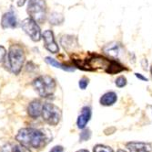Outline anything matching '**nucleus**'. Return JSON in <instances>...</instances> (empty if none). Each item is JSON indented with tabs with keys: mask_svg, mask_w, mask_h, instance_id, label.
<instances>
[{
	"mask_svg": "<svg viewBox=\"0 0 152 152\" xmlns=\"http://www.w3.org/2000/svg\"><path fill=\"white\" fill-rule=\"evenodd\" d=\"M27 13L37 23H44L47 18L46 1L45 0H29L27 4Z\"/></svg>",
	"mask_w": 152,
	"mask_h": 152,
	"instance_id": "20e7f679",
	"label": "nucleus"
},
{
	"mask_svg": "<svg viewBox=\"0 0 152 152\" xmlns=\"http://www.w3.org/2000/svg\"><path fill=\"white\" fill-rule=\"evenodd\" d=\"M118 152H126V151H124V150H122V149H118Z\"/></svg>",
	"mask_w": 152,
	"mask_h": 152,
	"instance_id": "c85d7f7f",
	"label": "nucleus"
},
{
	"mask_svg": "<svg viewBox=\"0 0 152 152\" xmlns=\"http://www.w3.org/2000/svg\"><path fill=\"white\" fill-rule=\"evenodd\" d=\"M12 152H31L29 148H27V147L24 145H16L13 147Z\"/></svg>",
	"mask_w": 152,
	"mask_h": 152,
	"instance_id": "412c9836",
	"label": "nucleus"
},
{
	"mask_svg": "<svg viewBox=\"0 0 152 152\" xmlns=\"http://www.w3.org/2000/svg\"><path fill=\"white\" fill-rule=\"evenodd\" d=\"M42 103L39 100H35L27 106V114L32 118H37L42 113Z\"/></svg>",
	"mask_w": 152,
	"mask_h": 152,
	"instance_id": "ddd939ff",
	"label": "nucleus"
},
{
	"mask_svg": "<svg viewBox=\"0 0 152 152\" xmlns=\"http://www.w3.org/2000/svg\"><path fill=\"white\" fill-rule=\"evenodd\" d=\"M88 85V78H86V77H83V78H81V79L79 80L78 85H79L80 89H82V90H85V89L87 88Z\"/></svg>",
	"mask_w": 152,
	"mask_h": 152,
	"instance_id": "4be33fe9",
	"label": "nucleus"
},
{
	"mask_svg": "<svg viewBox=\"0 0 152 152\" xmlns=\"http://www.w3.org/2000/svg\"><path fill=\"white\" fill-rule=\"evenodd\" d=\"M32 85L35 91L41 96V97H48L52 95L56 90V81L49 75H42L36 78Z\"/></svg>",
	"mask_w": 152,
	"mask_h": 152,
	"instance_id": "7ed1b4c3",
	"label": "nucleus"
},
{
	"mask_svg": "<svg viewBox=\"0 0 152 152\" xmlns=\"http://www.w3.org/2000/svg\"><path fill=\"white\" fill-rule=\"evenodd\" d=\"M127 148L129 152H150L152 149L150 144L143 142H129Z\"/></svg>",
	"mask_w": 152,
	"mask_h": 152,
	"instance_id": "f8f14e48",
	"label": "nucleus"
},
{
	"mask_svg": "<svg viewBox=\"0 0 152 152\" xmlns=\"http://www.w3.org/2000/svg\"><path fill=\"white\" fill-rule=\"evenodd\" d=\"M103 51L110 57L114 59H118L124 54V48L118 42H111L109 44H107L103 48Z\"/></svg>",
	"mask_w": 152,
	"mask_h": 152,
	"instance_id": "1a4fd4ad",
	"label": "nucleus"
},
{
	"mask_svg": "<svg viewBox=\"0 0 152 152\" xmlns=\"http://www.w3.org/2000/svg\"><path fill=\"white\" fill-rule=\"evenodd\" d=\"M77 152H89V151H88V150H86V149H80V150H78V151H77Z\"/></svg>",
	"mask_w": 152,
	"mask_h": 152,
	"instance_id": "cd10ccee",
	"label": "nucleus"
},
{
	"mask_svg": "<svg viewBox=\"0 0 152 152\" xmlns=\"http://www.w3.org/2000/svg\"><path fill=\"white\" fill-rule=\"evenodd\" d=\"M26 0H18V7H22L24 6V4L26 3Z\"/></svg>",
	"mask_w": 152,
	"mask_h": 152,
	"instance_id": "bb28decb",
	"label": "nucleus"
},
{
	"mask_svg": "<svg viewBox=\"0 0 152 152\" xmlns=\"http://www.w3.org/2000/svg\"><path fill=\"white\" fill-rule=\"evenodd\" d=\"M118 100L117 93L114 92H107L103 94L100 98V104L104 106H110L113 105Z\"/></svg>",
	"mask_w": 152,
	"mask_h": 152,
	"instance_id": "2eb2a0df",
	"label": "nucleus"
},
{
	"mask_svg": "<svg viewBox=\"0 0 152 152\" xmlns=\"http://www.w3.org/2000/svg\"><path fill=\"white\" fill-rule=\"evenodd\" d=\"M89 137H90V130H88V129L84 130L80 135V139L81 140H88Z\"/></svg>",
	"mask_w": 152,
	"mask_h": 152,
	"instance_id": "5701e85b",
	"label": "nucleus"
},
{
	"mask_svg": "<svg viewBox=\"0 0 152 152\" xmlns=\"http://www.w3.org/2000/svg\"><path fill=\"white\" fill-rule=\"evenodd\" d=\"M135 75H136V77H137V78H139L140 80H142V81H146V82H148V81L147 77L143 76V75H142V74H140V73H135Z\"/></svg>",
	"mask_w": 152,
	"mask_h": 152,
	"instance_id": "a878e982",
	"label": "nucleus"
},
{
	"mask_svg": "<svg viewBox=\"0 0 152 152\" xmlns=\"http://www.w3.org/2000/svg\"><path fill=\"white\" fill-rule=\"evenodd\" d=\"M111 61L107 60L105 57H102L100 55H93L91 58L87 61V66L88 71L93 70H105L109 67Z\"/></svg>",
	"mask_w": 152,
	"mask_h": 152,
	"instance_id": "0eeeda50",
	"label": "nucleus"
},
{
	"mask_svg": "<svg viewBox=\"0 0 152 152\" xmlns=\"http://www.w3.org/2000/svg\"><path fill=\"white\" fill-rule=\"evenodd\" d=\"M22 30L30 37L33 41H39L41 39V30L37 23L31 18L24 19L21 23Z\"/></svg>",
	"mask_w": 152,
	"mask_h": 152,
	"instance_id": "423d86ee",
	"label": "nucleus"
},
{
	"mask_svg": "<svg viewBox=\"0 0 152 152\" xmlns=\"http://www.w3.org/2000/svg\"><path fill=\"white\" fill-rule=\"evenodd\" d=\"M6 54H7V50L5 49V47L3 46H0V62H2L6 57Z\"/></svg>",
	"mask_w": 152,
	"mask_h": 152,
	"instance_id": "b1692460",
	"label": "nucleus"
},
{
	"mask_svg": "<svg viewBox=\"0 0 152 152\" xmlns=\"http://www.w3.org/2000/svg\"><path fill=\"white\" fill-rule=\"evenodd\" d=\"M150 72H151V75H152V66H151V68H150Z\"/></svg>",
	"mask_w": 152,
	"mask_h": 152,
	"instance_id": "c756f323",
	"label": "nucleus"
},
{
	"mask_svg": "<svg viewBox=\"0 0 152 152\" xmlns=\"http://www.w3.org/2000/svg\"><path fill=\"white\" fill-rule=\"evenodd\" d=\"M61 45L63 48L66 50H74L76 47H77L78 43L77 40L75 37L69 36V35H65L61 38Z\"/></svg>",
	"mask_w": 152,
	"mask_h": 152,
	"instance_id": "4468645a",
	"label": "nucleus"
},
{
	"mask_svg": "<svg viewBox=\"0 0 152 152\" xmlns=\"http://www.w3.org/2000/svg\"><path fill=\"white\" fill-rule=\"evenodd\" d=\"M94 152H113V149L110 147L103 146V145H96L94 149Z\"/></svg>",
	"mask_w": 152,
	"mask_h": 152,
	"instance_id": "6ab92c4d",
	"label": "nucleus"
},
{
	"mask_svg": "<svg viewBox=\"0 0 152 152\" xmlns=\"http://www.w3.org/2000/svg\"><path fill=\"white\" fill-rule=\"evenodd\" d=\"M49 152H64V148L61 146H56V147H54Z\"/></svg>",
	"mask_w": 152,
	"mask_h": 152,
	"instance_id": "393cba45",
	"label": "nucleus"
},
{
	"mask_svg": "<svg viewBox=\"0 0 152 152\" xmlns=\"http://www.w3.org/2000/svg\"><path fill=\"white\" fill-rule=\"evenodd\" d=\"M1 26L4 30L15 29V27H17L18 20H17L16 14L14 13L12 10L5 13L2 17V19H1Z\"/></svg>",
	"mask_w": 152,
	"mask_h": 152,
	"instance_id": "9d476101",
	"label": "nucleus"
},
{
	"mask_svg": "<svg viewBox=\"0 0 152 152\" xmlns=\"http://www.w3.org/2000/svg\"><path fill=\"white\" fill-rule=\"evenodd\" d=\"M45 61L49 65H51L53 67H56V68H58V69H61V70H64V71H66V72H73L74 71V68L73 67H69V66L64 65V64L57 62L56 60L51 58V57H46Z\"/></svg>",
	"mask_w": 152,
	"mask_h": 152,
	"instance_id": "dca6fc26",
	"label": "nucleus"
},
{
	"mask_svg": "<svg viewBox=\"0 0 152 152\" xmlns=\"http://www.w3.org/2000/svg\"><path fill=\"white\" fill-rule=\"evenodd\" d=\"M17 140L27 148H39L45 144L46 136L43 132L35 128H22L18 131Z\"/></svg>",
	"mask_w": 152,
	"mask_h": 152,
	"instance_id": "f257e3e1",
	"label": "nucleus"
},
{
	"mask_svg": "<svg viewBox=\"0 0 152 152\" xmlns=\"http://www.w3.org/2000/svg\"><path fill=\"white\" fill-rule=\"evenodd\" d=\"M126 68H124L119 62H118L117 61H111L110 62V65L109 67L107 69V73H110V74H116V73H118L120 72H122L123 70H125Z\"/></svg>",
	"mask_w": 152,
	"mask_h": 152,
	"instance_id": "f3484780",
	"label": "nucleus"
},
{
	"mask_svg": "<svg viewBox=\"0 0 152 152\" xmlns=\"http://www.w3.org/2000/svg\"><path fill=\"white\" fill-rule=\"evenodd\" d=\"M42 117L43 119L51 126H56L61 119L60 109L53 104L47 103L42 107Z\"/></svg>",
	"mask_w": 152,
	"mask_h": 152,
	"instance_id": "39448f33",
	"label": "nucleus"
},
{
	"mask_svg": "<svg viewBox=\"0 0 152 152\" xmlns=\"http://www.w3.org/2000/svg\"><path fill=\"white\" fill-rule=\"evenodd\" d=\"M26 61L24 49L18 45H11L7 55V67L9 71L14 74H18L22 70V67Z\"/></svg>",
	"mask_w": 152,
	"mask_h": 152,
	"instance_id": "f03ea898",
	"label": "nucleus"
},
{
	"mask_svg": "<svg viewBox=\"0 0 152 152\" xmlns=\"http://www.w3.org/2000/svg\"><path fill=\"white\" fill-rule=\"evenodd\" d=\"M90 118H91V108L89 106L83 107L81 114L78 116L77 121V128H80V129L85 128L86 126H87V124L90 120Z\"/></svg>",
	"mask_w": 152,
	"mask_h": 152,
	"instance_id": "9b49d317",
	"label": "nucleus"
},
{
	"mask_svg": "<svg viewBox=\"0 0 152 152\" xmlns=\"http://www.w3.org/2000/svg\"><path fill=\"white\" fill-rule=\"evenodd\" d=\"M115 84H116V85L118 88H122L124 86H126V85H127V79H126V77H124V76H119V77L117 78Z\"/></svg>",
	"mask_w": 152,
	"mask_h": 152,
	"instance_id": "aec40b11",
	"label": "nucleus"
},
{
	"mask_svg": "<svg viewBox=\"0 0 152 152\" xmlns=\"http://www.w3.org/2000/svg\"><path fill=\"white\" fill-rule=\"evenodd\" d=\"M43 39H44V45L45 48L51 53H58L59 51V48L58 45L57 44L56 40H55V37H54V33L52 30H45L43 35Z\"/></svg>",
	"mask_w": 152,
	"mask_h": 152,
	"instance_id": "6e6552de",
	"label": "nucleus"
},
{
	"mask_svg": "<svg viewBox=\"0 0 152 152\" xmlns=\"http://www.w3.org/2000/svg\"><path fill=\"white\" fill-rule=\"evenodd\" d=\"M64 21V18L61 14H58L57 12L52 13L49 17V22L52 25H60Z\"/></svg>",
	"mask_w": 152,
	"mask_h": 152,
	"instance_id": "a211bd4d",
	"label": "nucleus"
}]
</instances>
